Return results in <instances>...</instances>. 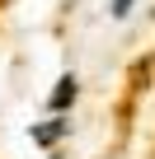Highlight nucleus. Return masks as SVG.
<instances>
[{
	"label": "nucleus",
	"instance_id": "nucleus-1",
	"mask_svg": "<svg viewBox=\"0 0 155 159\" xmlns=\"http://www.w3.org/2000/svg\"><path fill=\"white\" fill-rule=\"evenodd\" d=\"M61 131H66V126L52 117V122H38V126H33V140H38V145H56V140H61Z\"/></svg>",
	"mask_w": 155,
	"mask_h": 159
},
{
	"label": "nucleus",
	"instance_id": "nucleus-2",
	"mask_svg": "<svg viewBox=\"0 0 155 159\" xmlns=\"http://www.w3.org/2000/svg\"><path fill=\"white\" fill-rule=\"evenodd\" d=\"M70 98H75V80L61 75V84H56V94H52V108L61 112V108H70Z\"/></svg>",
	"mask_w": 155,
	"mask_h": 159
},
{
	"label": "nucleus",
	"instance_id": "nucleus-3",
	"mask_svg": "<svg viewBox=\"0 0 155 159\" xmlns=\"http://www.w3.org/2000/svg\"><path fill=\"white\" fill-rule=\"evenodd\" d=\"M127 10H132V0H113V19H127Z\"/></svg>",
	"mask_w": 155,
	"mask_h": 159
}]
</instances>
